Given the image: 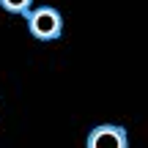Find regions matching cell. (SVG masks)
I'll use <instances>...</instances> for the list:
<instances>
[{
	"label": "cell",
	"instance_id": "6da1fadb",
	"mask_svg": "<svg viewBox=\"0 0 148 148\" xmlns=\"http://www.w3.org/2000/svg\"><path fill=\"white\" fill-rule=\"evenodd\" d=\"M27 30L38 41H55L63 33V16L52 5H38V8L27 11Z\"/></svg>",
	"mask_w": 148,
	"mask_h": 148
},
{
	"label": "cell",
	"instance_id": "7a4b0ae2",
	"mask_svg": "<svg viewBox=\"0 0 148 148\" xmlns=\"http://www.w3.org/2000/svg\"><path fill=\"white\" fill-rule=\"evenodd\" d=\"M88 148H126L129 137H126V129L115 126V123H101V126L90 129L88 132Z\"/></svg>",
	"mask_w": 148,
	"mask_h": 148
},
{
	"label": "cell",
	"instance_id": "3957f363",
	"mask_svg": "<svg viewBox=\"0 0 148 148\" xmlns=\"http://www.w3.org/2000/svg\"><path fill=\"white\" fill-rule=\"evenodd\" d=\"M33 5V0H0V8L8 14H27Z\"/></svg>",
	"mask_w": 148,
	"mask_h": 148
}]
</instances>
